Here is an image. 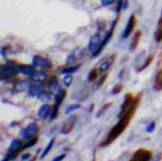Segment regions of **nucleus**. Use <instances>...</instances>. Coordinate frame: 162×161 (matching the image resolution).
Returning <instances> with one entry per match:
<instances>
[{"label": "nucleus", "instance_id": "f257e3e1", "mask_svg": "<svg viewBox=\"0 0 162 161\" xmlns=\"http://www.w3.org/2000/svg\"><path fill=\"white\" fill-rule=\"evenodd\" d=\"M141 95H142L141 93H139V94L135 97L134 103H133V105L130 107V109H129L127 112H125L120 118H118L119 121H118V122L112 127V129L109 131V133L107 134V137L100 143V146L106 147V146L110 145L115 139H117L122 133H123L124 130L127 128L128 124L130 123L131 118L134 116L136 109H137V107L140 103V100H141Z\"/></svg>", "mask_w": 162, "mask_h": 161}, {"label": "nucleus", "instance_id": "f03ea898", "mask_svg": "<svg viewBox=\"0 0 162 161\" xmlns=\"http://www.w3.org/2000/svg\"><path fill=\"white\" fill-rule=\"evenodd\" d=\"M19 65L14 61H8L5 64L1 65L0 68V74H1V80L4 81L7 79H11V78L15 77L18 73H20L19 71Z\"/></svg>", "mask_w": 162, "mask_h": 161}, {"label": "nucleus", "instance_id": "7ed1b4c3", "mask_svg": "<svg viewBox=\"0 0 162 161\" xmlns=\"http://www.w3.org/2000/svg\"><path fill=\"white\" fill-rule=\"evenodd\" d=\"M116 22H117V19H115L112 24H111V27H110V29L109 31H107L106 32V34H105V36H104L102 38V41H101V44H100V46L98 47V49L95 50L94 52H92V55L91 57L92 58H94V57H97L98 56L100 53H101L103 51V49L105 48V46L107 45L108 42L110 41V39L111 37H112V35H113V32H114V28H115V25H116Z\"/></svg>", "mask_w": 162, "mask_h": 161}, {"label": "nucleus", "instance_id": "20e7f679", "mask_svg": "<svg viewBox=\"0 0 162 161\" xmlns=\"http://www.w3.org/2000/svg\"><path fill=\"white\" fill-rule=\"evenodd\" d=\"M152 158V151L146 148H139L132 155V161H147Z\"/></svg>", "mask_w": 162, "mask_h": 161}, {"label": "nucleus", "instance_id": "39448f33", "mask_svg": "<svg viewBox=\"0 0 162 161\" xmlns=\"http://www.w3.org/2000/svg\"><path fill=\"white\" fill-rule=\"evenodd\" d=\"M38 132V125L37 123L35 122H31L29 123L26 126V128H24V129L21 131V135L26 138V139H31L36 136V134H37Z\"/></svg>", "mask_w": 162, "mask_h": 161}, {"label": "nucleus", "instance_id": "423d86ee", "mask_svg": "<svg viewBox=\"0 0 162 161\" xmlns=\"http://www.w3.org/2000/svg\"><path fill=\"white\" fill-rule=\"evenodd\" d=\"M83 54H84V51L82 48H80V47L75 48L74 50H72L69 54H68L67 59H66V64L69 66L71 65V64H74L76 61H78L79 59L83 57Z\"/></svg>", "mask_w": 162, "mask_h": 161}, {"label": "nucleus", "instance_id": "0eeeda50", "mask_svg": "<svg viewBox=\"0 0 162 161\" xmlns=\"http://www.w3.org/2000/svg\"><path fill=\"white\" fill-rule=\"evenodd\" d=\"M76 121H77V116L76 115H71V116L68 117L65 120V122L63 123L62 127H61V130H60L61 134H64V135L69 134L72 131V129H73Z\"/></svg>", "mask_w": 162, "mask_h": 161}, {"label": "nucleus", "instance_id": "6e6552de", "mask_svg": "<svg viewBox=\"0 0 162 161\" xmlns=\"http://www.w3.org/2000/svg\"><path fill=\"white\" fill-rule=\"evenodd\" d=\"M134 100H135V97L132 94H130V93H127V94L125 95L124 101L121 105L120 113L118 114V118H120L125 112H127L128 110L130 109V107L133 105V103H134Z\"/></svg>", "mask_w": 162, "mask_h": 161}, {"label": "nucleus", "instance_id": "1a4fd4ad", "mask_svg": "<svg viewBox=\"0 0 162 161\" xmlns=\"http://www.w3.org/2000/svg\"><path fill=\"white\" fill-rule=\"evenodd\" d=\"M32 64L35 67H38V68H49V67H51V61L46 57H42L40 55H35L33 57Z\"/></svg>", "mask_w": 162, "mask_h": 161}, {"label": "nucleus", "instance_id": "9d476101", "mask_svg": "<svg viewBox=\"0 0 162 161\" xmlns=\"http://www.w3.org/2000/svg\"><path fill=\"white\" fill-rule=\"evenodd\" d=\"M101 41H102V38H101V36H100V33L99 32H96V33L93 34L89 39L88 50L91 52H94L95 50L98 49L100 44H101Z\"/></svg>", "mask_w": 162, "mask_h": 161}, {"label": "nucleus", "instance_id": "9b49d317", "mask_svg": "<svg viewBox=\"0 0 162 161\" xmlns=\"http://www.w3.org/2000/svg\"><path fill=\"white\" fill-rule=\"evenodd\" d=\"M135 24H136V17L134 14H132V15L129 17V19L127 21V25H126L123 33H122V38H128L130 36V34L132 33L135 28Z\"/></svg>", "mask_w": 162, "mask_h": 161}, {"label": "nucleus", "instance_id": "f8f14e48", "mask_svg": "<svg viewBox=\"0 0 162 161\" xmlns=\"http://www.w3.org/2000/svg\"><path fill=\"white\" fill-rule=\"evenodd\" d=\"M51 110H52V108L48 104L41 105L40 108L38 109V112H37L38 117L42 120H45L46 118H48L50 116V114H51Z\"/></svg>", "mask_w": 162, "mask_h": 161}, {"label": "nucleus", "instance_id": "ddd939ff", "mask_svg": "<svg viewBox=\"0 0 162 161\" xmlns=\"http://www.w3.org/2000/svg\"><path fill=\"white\" fill-rule=\"evenodd\" d=\"M114 61H115V54L109 56L106 60H104L101 63V65L99 67V72L103 73V72H105V71H107L111 67V65L114 63Z\"/></svg>", "mask_w": 162, "mask_h": 161}, {"label": "nucleus", "instance_id": "4468645a", "mask_svg": "<svg viewBox=\"0 0 162 161\" xmlns=\"http://www.w3.org/2000/svg\"><path fill=\"white\" fill-rule=\"evenodd\" d=\"M29 79L33 82H39L40 83V82H43L46 79V73L43 72V71L35 70L29 76Z\"/></svg>", "mask_w": 162, "mask_h": 161}, {"label": "nucleus", "instance_id": "2eb2a0df", "mask_svg": "<svg viewBox=\"0 0 162 161\" xmlns=\"http://www.w3.org/2000/svg\"><path fill=\"white\" fill-rule=\"evenodd\" d=\"M42 91V85L37 83H32L28 86V95L29 96H38V94Z\"/></svg>", "mask_w": 162, "mask_h": 161}, {"label": "nucleus", "instance_id": "dca6fc26", "mask_svg": "<svg viewBox=\"0 0 162 161\" xmlns=\"http://www.w3.org/2000/svg\"><path fill=\"white\" fill-rule=\"evenodd\" d=\"M48 88L54 93V94H56L57 92H59L61 89H62L60 87V85H59L58 81H57L55 76L51 77L50 78V80L48 81Z\"/></svg>", "mask_w": 162, "mask_h": 161}, {"label": "nucleus", "instance_id": "f3484780", "mask_svg": "<svg viewBox=\"0 0 162 161\" xmlns=\"http://www.w3.org/2000/svg\"><path fill=\"white\" fill-rule=\"evenodd\" d=\"M153 87H154V90L156 91L162 90V67H160V69L157 71Z\"/></svg>", "mask_w": 162, "mask_h": 161}, {"label": "nucleus", "instance_id": "a211bd4d", "mask_svg": "<svg viewBox=\"0 0 162 161\" xmlns=\"http://www.w3.org/2000/svg\"><path fill=\"white\" fill-rule=\"evenodd\" d=\"M66 94H67V92L65 89H61L59 92H57L55 96H54V105L60 106L61 103L63 102L64 98H65Z\"/></svg>", "mask_w": 162, "mask_h": 161}, {"label": "nucleus", "instance_id": "6ab92c4d", "mask_svg": "<svg viewBox=\"0 0 162 161\" xmlns=\"http://www.w3.org/2000/svg\"><path fill=\"white\" fill-rule=\"evenodd\" d=\"M19 71H20V73L30 76V75L35 71V66L34 65H27V64H20Z\"/></svg>", "mask_w": 162, "mask_h": 161}, {"label": "nucleus", "instance_id": "aec40b11", "mask_svg": "<svg viewBox=\"0 0 162 161\" xmlns=\"http://www.w3.org/2000/svg\"><path fill=\"white\" fill-rule=\"evenodd\" d=\"M141 36H142V32L140 30L135 32L134 36H133V39L131 41V44H130V51H134V50L137 48L140 39H141Z\"/></svg>", "mask_w": 162, "mask_h": 161}, {"label": "nucleus", "instance_id": "412c9836", "mask_svg": "<svg viewBox=\"0 0 162 161\" xmlns=\"http://www.w3.org/2000/svg\"><path fill=\"white\" fill-rule=\"evenodd\" d=\"M155 40L157 42H160L162 40V12H161L160 18H159V20H158L157 28L155 31Z\"/></svg>", "mask_w": 162, "mask_h": 161}, {"label": "nucleus", "instance_id": "4be33fe9", "mask_svg": "<svg viewBox=\"0 0 162 161\" xmlns=\"http://www.w3.org/2000/svg\"><path fill=\"white\" fill-rule=\"evenodd\" d=\"M21 147H22V142H21L20 140H18V139H15V140H13L11 142L10 147L8 149L12 150V151H14V152H19Z\"/></svg>", "mask_w": 162, "mask_h": 161}, {"label": "nucleus", "instance_id": "5701e85b", "mask_svg": "<svg viewBox=\"0 0 162 161\" xmlns=\"http://www.w3.org/2000/svg\"><path fill=\"white\" fill-rule=\"evenodd\" d=\"M37 97H38L39 100H40V101L44 102V103H47L49 100L51 99V94H50V93L47 92V91L42 90V91L38 94Z\"/></svg>", "mask_w": 162, "mask_h": 161}, {"label": "nucleus", "instance_id": "b1692460", "mask_svg": "<svg viewBox=\"0 0 162 161\" xmlns=\"http://www.w3.org/2000/svg\"><path fill=\"white\" fill-rule=\"evenodd\" d=\"M153 59H154V55H149L148 57H147V58L144 60V62L141 64V66H140L139 68H137L138 72H140V71H142L144 69H146L147 67H148L150 64H151V62L153 61Z\"/></svg>", "mask_w": 162, "mask_h": 161}, {"label": "nucleus", "instance_id": "393cba45", "mask_svg": "<svg viewBox=\"0 0 162 161\" xmlns=\"http://www.w3.org/2000/svg\"><path fill=\"white\" fill-rule=\"evenodd\" d=\"M79 67H80V64H79V65L69 66V67H67V68H64L62 71H61V73L62 74H72V73L76 72V71L79 69Z\"/></svg>", "mask_w": 162, "mask_h": 161}, {"label": "nucleus", "instance_id": "a878e982", "mask_svg": "<svg viewBox=\"0 0 162 161\" xmlns=\"http://www.w3.org/2000/svg\"><path fill=\"white\" fill-rule=\"evenodd\" d=\"M98 71L99 70H97L96 68H93L90 70V72L88 74V78H87V80L89 82H92V81H95L97 79V77H98Z\"/></svg>", "mask_w": 162, "mask_h": 161}, {"label": "nucleus", "instance_id": "bb28decb", "mask_svg": "<svg viewBox=\"0 0 162 161\" xmlns=\"http://www.w3.org/2000/svg\"><path fill=\"white\" fill-rule=\"evenodd\" d=\"M18 155V152H14L12 151V150H7V153H6V155L4 157V159L3 160H6V161H8V160H13V159H15L16 157Z\"/></svg>", "mask_w": 162, "mask_h": 161}, {"label": "nucleus", "instance_id": "cd10ccee", "mask_svg": "<svg viewBox=\"0 0 162 161\" xmlns=\"http://www.w3.org/2000/svg\"><path fill=\"white\" fill-rule=\"evenodd\" d=\"M53 144H54V138H52L51 140L49 141V143H48V145L46 146V148L44 149V151H43V153H42V155L40 156V158L41 159H43L44 157L48 154V153L50 152V150H51V148H52V146H53Z\"/></svg>", "mask_w": 162, "mask_h": 161}, {"label": "nucleus", "instance_id": "c85d7f7f", "mask_svg": "<svg viewBox=\"0 0 162 161\" xmlns=\"http://www.w3.org/2000/svg\"><path fill=\"white\" fill-rule=\"evenodd\" d=\"M111 105H112V103H111V102H109V103H106V104H104V105L101 107V108L99 109V111L97 112V114H96V117H97V118H99V117L101 116V115H103V114L105 113L106 110H107L108 108H109V107H110Z\"/></svg>", "mask_w": 162, "mask_h": 161}, {"label": "nucleus", "instance_id": "c756f323", "mask_svg": "<svg viewBox=\"0 0 162 161\" xmlns=\"http://www.w3.org/2000/svg\"><path fill=\"white\" fill-rule=\"evenodd\" d=\"M72 80H73V77H72L71 74H66L65 76L63 78V83L65 85L66 87H69L71 83H72Z\"/></svg>", "mask_w": 162, "mask_h": 161}, {"label": "nucleus", "instance_id": "7c9ffc66", "mask_svg": "<svg viewBox=\"0 0 162 161\" xmlns=\"http://www.w3.org/2000/svg\"><path fill=\"white\" fill-rule=\"evenodd\" d=\"M37 141H38V137H33V138H31V139H29V141H28L27 143H26V145H24V149H27V148H30V147H32V146H34L36 143H37Z\"/></svg>", "mask_w": 162, "mask_h": 161}, {"label": "nucleus", "instance_id": "2f4dec72", "mask_svg": "<svg viewBox=\"0 0 162 161\" xmlns=\"http://www.w3.org/2000/svg\"><path fill=\"white\" fill-rule=\"evenodd\" d=\"M58 111H59V106H56V105H53L52 107V110H51V114H50V119L53 120L55 119L58 115Z\"/></svg>", "mask_w": 162, "mask_h": 161}, {"label": "nucleus", "instance_id": "473e14b6", "mask_svg": "<svg viewBox=\"0 0 162 161\" xmlns=\"http://www.w3.org/2000/svg\"><path fill=\"white\" fill-rule=\"evenodd\" d=\"M122 88H123V85H122V83H117L115 86L112 88V94L113 95H116V94H119V93L122 91Z\"/></svg>", "mask_w": 162, "mask_h": 161}, {"label": "nucleus", "instance_id": "72a5a7b5", "mask_svg": "<svg viewBox=\"0 0 162 161\" xmlns=\"http://www.w3.org/2000/svg\"><path fill=\"white\" fill-rule=\"evenodd\" d=\"M27 81H25V80H21V81H19L18 83L16 84V88L18 89V90H23L24 88H26V86H27Z\"/></svg>", "mask_w": 162, "mask_h": 161}, {"label": "nucleus", "instance_id": "f704fd0d", "mask_svg": "<svg viewBox=\"0 0 162 161\" xmlns=\"http://www.w3.org/2000/svg\"><path fill=\"white\" fill-rule=\"evenodd\" d=\"M78 108H80V105H79V104H71L70 106L67 107L65 113L72 112V111H74V110H76V109H78Z\"/></svg>", "mask_w": 162, "mask_h": 161}, {"label": "nucleus", "instance_id": "c9c22d12", "mask_svg": "<svg viewBox=\"0 0 162 161\" xmlns=\"http://www.w3.org/2000/svg\"><path fill=\"white\" fill-rule=\"evenodd\" d=\"M107 76H108V73H107V74H104V75H102V77L100 78V79L98 80V82H97V86H98V87L102 86V85L104 84V82H105V80H106Z\"/></svg>", "mask_w": 162, "mask_h": 161}, {"label": "nucleus", "instance_id": "e433bc0d", "mask_svg": "<svg viewBox=\"0 0 162 161\" xmlns=\"http://www.w3.org/2000/svg\"><path fill=\"white\" fill-rule=\"evenodd\" d=\"M154 128H155V122L152 121V122H150V124L146 127V132L147 133H151V132L154 130Z\"/></svg>", "mask_w": 162, "mask_h": 161}, {"label": "nucleus", "instance_id": "4c0bfd02", "mask_svg": "<svg viewBox=\"0 0 162 161\" xmlns=\"http://www.w3.org/2000/svg\"><path fill=\"white\" fill-rule=\"evenodd\" d=\"M123 3L124 0H118L117 1V6H116V12L119 13L121 9H123Z\"/></svg>", "mask_w": 162, "mask_h": 161}, {"label": "nucleus", "instance_id": "58836bf2", "mask_svg": "<svg viewBox=\"0 0 162 161\" xmlns=\"http://www.w3.org/2000/svg\"><path fill=\"white\" fill-rule=\"evenodd\" d=\"M100 1H101V4L103 6H109L111 4H113L116 0H100Z\"/></svg>", "mask_w": 162, "mask_h": 161}, {"label": "nucleus", "instance_id": "ea45409f", "mask_svg": "<svg viewBox=\"0 0 162 161\" xmlns=\"http://www.w3.org/2000/svg\"><path fill=\"white\" fill-rule=\"evenodd\" d=\"M64 157H65V154H62V155H59L55 157V158H53V161H60V160H63Z\"/></svg>", "mask_w": 162, "mask_h": 161}, {"label": "nucleus", "instance_id": "a19ab883", "mask_svg": "<svg viewBox=\"0 0 162 161\" xmlns=\"http://www.w3.org/2000/svg\"><path fill=\"white\" fill-rule=\"evenodd\" d=\"M30 157V154L29 153H26V154H23L22 156H21V159L22 160H26V159H28Z\"/></svg>", "mask_w": 162, "mask_h": 161}]
</instances>
